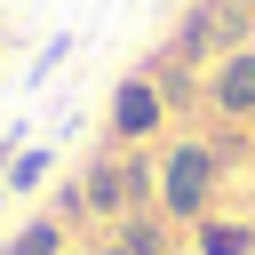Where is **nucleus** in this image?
I'll return each mask as SVG.
<instances>
[{
	"label": "nucleus",
	"instance_id": "nucleus-2",
	"mask_svg": "<svg viewBox=\"0 0 255 255\" xmlns=\"http://www.w3.org/2000/svg\"><path fill=\"white\" fill-rule=\"evenodd\" d=\"M80 191H88V215L96 223H120L135 207H159V143H143V151H96L80 167Z\"/></svg>",
	"mask_w": 255,
	"mask_h": 255
},
{
	"label": "nucleus",
	"instance_id": "nucleus-4",
	"mask_svg": "<svg viewBox=\"0 0 255 255\" xmlns=\"http://www.w3.org/2000/svg\"><path fill=\"white\" fill-rule=\"evenodd\" d=\"M175 112H167V96H159V80L135 64L120 88H112V112H104V135H112V151H143V143H159V128H167Z\"/></svg>",
	"mask_w": 255,
	"mask_h": 255
},
{
	"label": "nucleus",
	"instance_id": "nucleus-6",
	"mask_svg": "<svg viewBox=\"0 0 255 255\" xmlns=\"http://www.w3.org/2000/svg\"><path fill=\"white\" fill-rule=\"evenodd\" d=\"M143 72L159 80V96H167V112H191V104H207V80H191L199 64H183V56L167 48V40H159V56H151Z\"/></svg>",
	"mask_w": 255,
	"mask_h": 255
},
{
	"label": "nucleus",
	"instance_id": "nucleus-10",
	"mask_svg": "<svg viewBox=\"0 0 255 255\" xmlns=\"http://www.w3.org/2000/svg\"><path fill=\"white\" fill-rule=\"evenodd\" d=\"M48 167H56V151H48V143H24V151H16V167H8V183H0V191H16V199H32V191H40V183H48Z\"/></svg>",
	"mask_w": 255,
	"mask_h": 255
},
{
	"label": "nucleus",
	"instance_id": "nucleus-12",
	"mask_svg": "<svg viewBox=\"0 0 255 255\" xmlns=\"http://www.w3.org/2000/svg\"><path fill=\"white\" fill-rule=\"evenodd\" d=\"M72 48H80V40H72V32H56V40H48L40 56H32V88H40V80H56V72L72 64Z\"/></svg>",
	"mask_w": 255,
	"mask_h": 255
},
{
	"label": "nucleus",
	"instance_id": "nucleus-1",
	"mask_svg": "<svg viewBox=\"0 0 255 255\" xmlns=\"http://www.w3.org/2000/svg\"><path fill=\"white\" fill-rule=\"evenodd\" d=\"M231 135H167L159 143V215L167 223H207L215 215L223 175H231Z\"/></svg>",
	"mask_w": 255,
	"mask_h": 255
},
{
	"label": "nucleus",
	"instance_id": "nucleus-15",
	"mask_svg": "<svg viewBox=\"0 0 255 255\" xmlns=\"http://www.w3.org/2000/svg\"><path fill=\"white\" fill-rule=\"evenodd\" d=\"M64 255H88V247H64Z\"/></svg>",
	"mask_w": 255,
	"mask_h": 255
},
{
	"label": "nucleus",
	"instance_id": "nucleus-18",
	"mask_svg": "<svg viewBox=\"0 0 255 255\" xmlns=\"http://www.w3.org/2000/svg\"><path fill=\"white\" fill-rule=\"evenodd\" d=\"M0 32H8V24H0Z\"/></svg>",
	"mask_w": 255,
	"mask_h": 255
},
{
	"label": "nucleus",
	"instance_id": "nucleus-3",
	"mask_svg": "<svg viewBox=\"0 0 255 255\" xmlns=\"http://www.w3.org/2000/svg\"><path fill=\"white\" fill-rule=\"evenodd\" d=\"M167 48L207 72V64H223L231 48H255V8H247V0H191V8L167 24Z\"/></svg>",
	"mask_w": 255,
	"mask_h": 255
},
{
	"label": "nucleus",
	"instance_id": "nucleus-13",
	"mask_svg": "<svg viewBox=\"0 0 255 255\" xmlns=\"http://www.w3.org/2000/svg\"><path fill=\"white\" fill-rule=\"evenodd\" d=\"M88 255H128V247H112V239H88Z\"/></svg>",
	"mask_w": 255,
	"mask_h": 255
},
{
	"label": "nucleus",
	"instance_id": "nucleus-9",
	"mask_svg": "<svg viewBox=\"0 0 255 255\" xmlns=\"http://www.w3.org/2000/svg\"><path fill=\"white\" fill-rule=\"evenodd\" d=\"M64 247H72V231H64L56 215H32V223H16V231H8V247H0V255H64Z\"/></svg>",
	"mask_w": 255,
	"mask_h": 255
},
{
	"label": "nucleus",
	"instance_id": "nucleus-8",
	"mask_svg": "<svg viewBox=\"0 0 255 255\" xmlns=\"http://www.w3.org/2000/svg\"><path fill=\"white\" fill-rule=\"evenodd\" d=\"M191 255H255V223L247 215H207V223H191Z\"/></svg>",
	"mask_w": 255,
	"mask_h": 255
},
{
	"label": "nucleus",
	"instance_id": "nucleus-11",
	"mask_svg": "<svg viewBox=\"0 0 255 255\" xmlns=\"http://www.w3.org/2000/svg\"><path fill=\"white\" fill-rule=\"evenodd\" d=\"M48 215H56L64 231H88V223H96V215H88V191H80V175H72V183H56V199H48Z\"/></svg>",
	"mask_w": 255,
	"mask_h": 255
},
{
	"label": "nucleus",
	"instance_id": "nucleus-16",
	"mask_svg": "<svg viewBox=\"0 0 255 255\" xmlns=\"http://www.w3.org/2000/svg\"><path fill=\"white\" fill-rule=\"evenodd\" d=\"M0 207H8V191H0Z\"/></svg>",
	"mask_w": 255,
	"mask_h": 255
},
{
	"label": "nucleus",
	"instance_id": "nucleus-7",
	"mask_svg": "<svg viewBox=\"0 0 255 255\" xmlns=\"http://www.w3.org/2000/svg\"><path fill=\"white\" fill-rule=\"evenodd\" d=\"M112 247H128V255H175V223L159 207H135V215L112 223Z\"/></svg>",
	"mask_w": 255,
	"mask_h": 255
},
{
	"label": "nucleus",
	"instance_id": "nucleus-5",
	"mask_svg": "<svg viewBox=\"0 0 255 255\" xmlns=\"http://www.w3.org/2000/svg\"><path fill=\"white\" fill-rule=\"evenodd\" d=\"M207 112H223L231 128L255 112V48H231L223 64H207Z\"/></svg>",
	"mask_w": 255,
	"mask_h": 255
},
{
	"label": "nucleus",
	"instance_id": "nucleus-14",
	"mask_svg": "<svg viewBox=\"0 0 255 255\" xmlns=\"http://www.w3.org/2000/svg\"><path fill=\"white\" fill-rule=\"evenodd\" d=\"M239 135H247V143H255V112H247V120H239Z\"/></svg>",
	"mask_w": 255,
	"mask_h": 255
},
{
	"label": "nucleus",
	"instance_id": "nucleus-17",
	"mask_svg": "<svg viewBox=\"0 0 255 255\" xmlns=\"http://www.w3.org/2000/svg\"><path fill=\"white\" fill-rule=\"evenodd\" d=\"M247 8H255V0H247Z\"/></svg>",
	"mask_w": 255,
	"mask_h": 255
}]
</instances>
